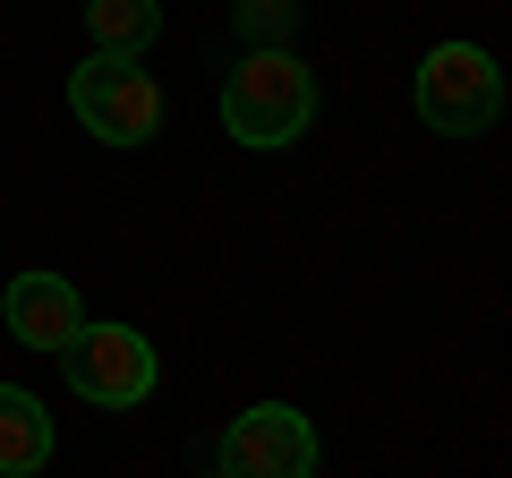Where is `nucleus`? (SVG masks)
Masks as SVG:
<instances>
[{
  "label": "nucleus",
  "mask_w": 512,
  "mask_h": 478,
  "mask_svg": "<svg viewBox=\"0 0 512 478\" xmlns=\"http://www.w3.org/2000/svg\"><path fill=\"white\" fill-rule=\"evenodd\" d=\"M504 111V69L487 43H436L419 60V120L436 137H478Z\"/></svg>",
  "instance_id": "f03ea898"
},
{
  "label": "nucleus",
  "mask_w": 512,
  "mask_h": 478,
  "mask_svg": "<svg viewBox=\"0 0 512 478\" xmlns=\"http://www.w3.org/2000/svg\"><path fill=\"white\" fill-rule=\"evenodd\" d=\"M52 470V410L26 385H0V478H35Z\"/></svg>",
  "instance_id": "0eeeda50"
},
{
  "label": "nucleus",
  "mask_w": 512,
  "mask_h": 478,
  "mask_svg": "<svg viewBox=\"0 0 512 478\" xmlns=\"http://www.w3.org/2000/svg\"><path fill=\"white\" fill-rule=\"evenodd\" d=\"M69 111L86 120V137H103V146H154V137H163V86H154L137 60H111V52H94L86 69L69 77Z\"/></svg>",
  "instance_id": "7ed1b4c3"
},
{
  "label": "nucleus",
  "mask_w": 512,
  "mask_h": 478,
  "mask_svg": "<svg viewBox=\"0 0 512 478\" xmlns=\"http://www.w3.org/2000/svg\"><path fill=\"white\" fill-rule=\"evenodd\" d=\"M231 26H239V43H248V52H274V43L299 26V0H239Z\"/></svg>",
  "instance_id": "1a4fd4ad"
},
{
  "label": "nucleus",
  "mask_w": 512,
  "mask_h": 478,
  "mask_svg": "<svg viewBox=\"0 0 512 478\" xmlns=\"http://www.w3.org/2000/svg\"><path fill=\"white\" fill-rule=\"evenodd\" d=\"M0 316H9V333H18L26 350H60L77 325H86L69 274H18V282H9V299H0Z\"/></svg>",
  "instance_id": "423d86ee"
},
{
  "label": "nucleus",
  "mask_w": 512,
  "mask_h": 478,
  "mask_svg": "<svg viewBox=\"0 0 512 478\" xmlns=\"http://www.w3.org/2000/svg\"><path fill=\"white\" fill-rule=\"evenodd\" d=\"M325 444H316V419L291 402H256L222 427L214 444V478H316Z\"/></svg>",
  "instance_id": "20e7f679"
},
{
  "label": "nucleus",
  "mask_w": 512,
  "mask_h": 478,
  "mask_svg": "<svg viewBox=\"0 0 512 478\" xmlns=\"http://www.w3.org/2000/svg\"><path fill=\"white\" fill-rule=\"evenodd\" d=\"M86 35L111 60H146V43L163 35V0H86Z\"/></svg>",
  "instance_id": "6e6552de"
},
{
  "label": "nucleus",
  "mask_w": 512,
  "mask_h": 478,
  "mask_svg": "<svg viewBox=\"0 0 512 478\" xmlns=\"http://www.w3.org/2000/svg\"><path fill=\"white\" fill-rule=\"evenodd\" d=\"M60 368H69V385H77V402H94V410H137L154 393V342L137 325H77L69 342H60Z\"/></svg>",
  "instance_id": "39448f33"
},
{
  "label": "nucleus",
  "mask_w": 512,
  "mask_h": 478,
  "mask_svg": "<svg viewBox=\"0 0 512 478\" xmlns=\"http://www.w3.org/2000/svg\"><path fill=\"white\" fill-rule=\"evenodd\" d=\"M308 120H316V77L299 69L282 43H274V52H248L231 77H222V129H231L248 154L299 146Z\"/></svg>",
  "instance_id": "f257e3e1"
}]
</instances>
